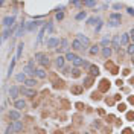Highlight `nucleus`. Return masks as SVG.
Wrapping results in <instances>:
<instances>
[{"instance_id": "c85d7f7f", "label": "nucleus", "mask_w": 134, "mask_h": 134, "mask_svg": "<svg viewBox=\"0 0 134 134\" xmlns=\"http://www.w3.org/2000/svg\"><path fill=\"white\" fill-rule=\"evenodd\" d=\"M73 66H75V67H79V66H84V60H82V58H79V56H78V58H76V60L73 61Z\"/></svg>"}, {"instance_id": "7ed1b4c3", "label": "nucleus", "mask_w": 134, "mask_h": 134, "mask_svg": "<svg viewBox=\"0 0 134 134\" xmlns=\"http://www.w3.org/2000/svg\"><path fill=\"white\" fill-rule=\"evenodd\" d=\"M2 23H3V26L6 28V29H11L14 25H15V17L14 15H9V17H5L3 20H2Z\"/></svg>"}, {"instance_id": "c9c22d12", "label": "nucleus", "mask_w": 134, "mask_h": 134, "mask_svg": "<svg viewBox=\"0 0 134 134\" xmlns=\"http://www.w3.org/2000/svg\"><path fill=\"white\" fill-rule=\"evenodd\" d=\"M108 44H110V38L108 37H104L102 38V46L104 47H108Z\"/></svg>"}, {"instance_id": "0eeeda50", "label": "nucleus", "mask_w": 134, "mask_h": 134, "mask_svg": "<svg viewBox=\"0 0 134 134\" xmlns=\"http://www.w3.org/2000/svg\"><path fill=\"white\" fill-rule=\"evenodd\" d=\"M111 44H113V49H114V50H119V47H120V37H119V35H114Z\"/></svg>"}, {"instance_id": "a19ab883", "label": "nucleus", "mask_w": 134, "mask_h": 134, "mask_svg": "<svg viewBox=\"0 0 134 134\" xmlns=\"http://www.w3.org/2000/svg\"><path fill=\"white\" fill-rule=\"evenodd\" d=\"M63 17H64V14L63 12H58V14H56V20H63Z\"/></svg>"}, {"instance_id": "5701e85b", "label": "nucleus", "mask_w": 134, "mask_h": 134, "mask_svg": "<svg viewBox=\"0 0 134 134\" xmlns=\"http://www.w3.org/2000/svg\"><path fill=\"white\" fill-rule=\"evenodd\" d=\"M37 76H38L40 79H44L46 76H47V73H46L44 69H37Z\"/></svg>"}, {"instance_id": "4be33fe9", "label": "nucleus", "mask_w": 134, "mask_h": 134, "mask_svg": "<svg viewBox=\"0 0 134 134\" xmlns=\"http://www.w3.org/2000/svg\"><path fill=\"white\" fill-rule=\"evenodd\" d=\"M82 90H84L82 85H75V87H72V93H73V94H81Z\"/></svg>"}, {"instance_id": "473e14b6", "label": "nucleus", "mask_w": 134, "mask_h": 134, "mask_svg": "<svg viewBox=\"0 0 134 134\" xmlns=\"http://www.w3.org/2000/svg\"><path fill=\"white\" fill-rule=\"evenodd\" d=\"M126 53H128V55H131V56L134 55V44H132V43L126 46Z\"/></svg>"}, {"instance_id": "f3484780", "label": "nucleus", "mask_w": 134, "mask_h": 134, "mask_svg": "<svg viewBox=\"0 0 134 134\" xmlns=\"http://www.w3.org/2000/svg\"><path fill=\"white\" fill-rule=\"evenodd\" d=\"M14 107H15L17 110H23V108L26 107V102H25L23 99H17V101L14 102Z\"/></svg>"}, {"instance_id": "a18cd8bd", "label": "nucleus", "mask_w": 134, "mask_h": 134, "mask_svg": "<svg viewBox=\"0 0 134 134\" xmlns=\"http://www.w3.org/2000/svg\"><path fill=\"white\" fill-rule=\"evenodd\" d=\"M129 38H131V40H132V44H134V29L131 31V34H129Z\"/></svg>"}, {"instance_id": "ea45409f", "label": "nucleus", "mask_w": 134, "mask_h": 134, "mask_svg": "<svg viewBox=\"0 0 134 134\" xmlns=\"http://www.w3.org/2000/svg\"><path fill=\"white\" fill-rule=\"evenodd\" d=\"M126 117H128L129 120H134V113H132V111H129V113L126 114Z\"/></svg>"}, {"instance_id": "dca6fc26", "label": "nucleus", "mask_w": 134, "mask_h": 134, "mask_svg": "<svg viewBox=\"0 0 134 134\" xmlns=\"http://www.w3.org/2000/svg\"><path fill=\"white\" fill-rule=\"evenodd\" d=\"M25 28H26V23H22V25H18L17 28H15V37H22V34H23V31H25Z\"/></svg>"}, {"instance_id": "4c0bfd02", "label": "nucleus", "mask_w": 134, "mask_h": 134, "mask_svg": "<svg viewBox=\"0 0 134 134\" xmlns=\"http://www.w3.org/2000/svg\"><path fill=\"white\" fill-rule=\"evenodd\" d=\"M15 129H14V125H8V128H6V131H5V134H12Z\"/></svg>"}, {"instance_id": "bb28decb", "label": "nucleus", "mask_w": 134, "mask_h": 134, "mask_svg": "<svg viewBox=\"0 0 134 134\" xmlns=\"http://www.w3.org/2000/svg\"><path fill=\"white\" fill-rule=\"evenodd\" d=\"M17 81H18V82H26V81H28L26 73H18V75H17Z\"/></svg>"}, {"instance_id": "f704fd0d", "label": "nucleus", "mask_w": 134, "mask_h": 134, "mask_svg": "<svg viewBox=\"0 0 134 134\" xmlns=\"http://www.w3.org/2000/svg\"><path fill=\"white\" fill-rule=\"evenodd\" d=\"M72 72H73V73H72V76H73V78H78V76H81V70H79L78 67H75Z\"/></svg>"}, {"instance_id": "c756f323", "label": "nucleus", "mask_w": 134, "mask_h": 134, "mask_svg": "<svg viewBox=\"0 0 134 134\" xmlns=\"http://www.w3.org/2000/svg\"><path fill=\"white\" fill-rule=\"evenodd\" d=\"M90 73H91V76H98L99 75V69L96 66H91L90 67Z\"/></svg>"}, {"instance_id": "a211bd4d", "label": "nucleus", "mask_w": 134, "mask_h": 134, "mask_svg": "<svg viewBox=\"0 0 134 134\" xmlns=\"http://www.w3.org/2000/svg\"><path fill=\"white\" fill-rule=\"evenodd\" d=\"M129 41V34H122L120 35V46H128Z\"/></svg>"}, {"instance_id": "7c9ffc66", "label": "nucleus", "mask_w": 134, "mask_h": 134, "mask_svg": "<svg viewBox=\"0 0 134 134\" xmlns=\"http://www.w3.org/2000/svg\"><path fill=\"white\" fill-rule=\"evenodd\" d=\"M23 47H25V44H23V43H20V44L17 46V60L22 56V50H23Z\"/></svg>"}, {"instance_id": "6ab92c4d", "label": "nucleus", "mask_w": 134, "mask_h": 134, "mask_svg": "<svg viewBox=\"0 0 134 134\" xmlns=\"http://www.w3.org/2000/svg\"><path fill=\"white\" fill-rule=\"evenodd\" d=\"M23 73L34 76V75H37V70H35V69H32L31 66H25V67H23Z\"/></svg>"}, {"instance_id": "20e7f679", "label": "nucleus", "mask_w": 134, "mask_h": 134, "mask_svg": "<svg viewBox=\"0 0 134 134\" xmlns=\"http://www.w3.org/2000/svg\"><path fill=\"white\" fill-rule=\"evenodd\" d=\"M40 26H41V28L44 26V25H43V22H31V23H28V25H26V29H28L29 32H32V31H35L37 28H40Z\"/></svg>"}, {"instance_id": "9d476101", "label": "nucleus", "mask_w": 134, "mask_h": 134, "mask_svg": "<svg viewBox=\"0 0 134 134\" xmlns=\"http://www.w3.org/2000/svg\"><path fill=\"white\" fill-rule=\"evenodd\" d=\"M72 49H73V50H82V49H84V46H82V43L78 40V38H76V40H73V41H72Z\"/></svg>"}, {"instance_id": "393cba45", "label": "nucleus", "mask_w": 134, "mask_h": 134, "mask_svg": "<svg viewBox=\"0 0 134 134\" xmlns=\"http://www.w3.org/2000/svg\"><path fill=\"white\" fill-rule=\"evenodd\" d=\"M76 58H78V56H76L73 52H67V53H66V60H67V61H72V63H73Z\"/></svg>"}, {"instance_id": "39448f33", "label": "nucleus", "mask_w": 134, "mask_h": 134, "mask_svg": "<svg viewBox=\"0 0 134 134\" xmlns=\"http://www.w3.org/2000/svg\"><path fill=\"white\" fill-rule=\"evenodd\" d=\"M20 93H23L25 96H28V98H34V96H37L35 90H32V88H28V87H22V88H20Z\"/></svg>"}, {"instance_id": "e433bc0d", "label": "nucleus", "mask_w": 134, "mask_h": 134, "mask_svg": "<svg viewBox=\"0 0 134 134\" xmlns=\"http://www.w3.org/2000/svg\"><path fill=\"white\" fill-rule=\"evenodd\" d=\"M87 17V14H85V11H82V12H79L78 15H76V20H82V18H85Z\"/></svg>"}, {"instance_id": "de8ad7c7", "label": "nucleus", "mask_w": 134, "mask_h": 134, "mask_svg": "<svg viewBox=\"0 0 134 134\" xmlns=\"http://www.w3.org/2000/svg\"><path fill=\"white\" fill-rule=\"evenodd\" d=\"M72 5H73V6H81V5H82V2H73Z\"/></svg>"}, {"instance_id": "b1692460", "label": "nucleus", "mask_w": 134, "mask_h": 134, "mask_svg": "<svg viewBox=\"0 0 134 134\" xmlns=\"http://www.w3.org/2000/svg\"><path fill=\"white\" fill-rule=\"evenodd\" d=\"M110 55H111V49L110 47H102V56L107 60V58H110Z\"/></svg>"}, {"instance_id": "4468645a", "label": "nucleus", "mask_w": 134, "mask_h": 134, "mask_svg": "<svg viewBox=\"0 0 134 134\" xmlns=\"http://www.w3.org/2000/svg\"><path fill=\"white\" fill-rule=\"evenodd\" d=\"M18 93H20V88H18V87H11V88H9V96H11L12 99H15V101H17Z\"/></svg>"}, {"instance_id": "f257e3e1", "label": "nucleus", "mask_w": 134, "mask_h": 134, "mask_svg": "<svg viewBox=\"0 0 134 134\" xmlns=\"http://www.w3.org/2000/svg\"><path fill=\"white\" fill-rule=\"evenodd\" d=\"M35 60L41 64V67H49L50 66V58L46 55V53H35Z\"/></svg>"}, {"instance_id": "423d86ee", "label": "nucleus", "mask_w": 134, "mask_h": 134, "mask_svg": "<svg viewBox=\"0 0 134 134\" xmlns=\"http://www.w3.org/2000/svg\"><path fill=\"white\" fill-rule=\"evenodd\" d=\"M46 44H47V47H50V49H55L56 46H60V40H58V38H49Z\"/></svg>"}, {"instance_id": "2eb2a0df", "label": "nucleus", "mask_w": 134, "mask_h": 134, "mask_svg": "<svg viewBox=\"0 0 134 134\" xmlns=\"http://www.w3.org/2000/svg\"><path fill=\"white\" fill-rule=\"evenodd\" d=\"M108 88H110V82H108V79H102L101 84H99V91H107Z\"/></svg>"}, {"instance_id": "cd10ccee", "label": "nucleus", "mask_w": 134, "mask_h": 134, "mask_svg": "<svg viewBox=\"0 0 134 134\" xmlns=\"http://www.w3.org/2000/svg\"><path fill=\"white\" fill-rule=\"evenodd\" d=\"M25 84H26V87H35V85H37V81H35L34 78H28V81H26Z\"/></svg>"}, {"instance_id": "603ef678", "label": "nucleus", "mask_w": 134, "mask_h": 134, "mask_svg": "<svg viewBox=\"0 0 134 134\" xmlns=\"http://www.w3.org/2000/svg\"><path fill=\"white\" fill-rule=\"evenodd\" d=\"M84 134H90V132H84Z\"/></svg>"}, {"instance_id": "79ce46f5", "label": "nucleus", "mask_w": 134, "mask_h": 134, "mask_svg": "<svg viewBox=\"0 0 134 134\" xmlns=\"http://www.w3.org/2000/svg\"><path fill=\"white\" fill-rule=\"evenodd\" d=\"M84 5L85 6H94V5H96V2H84Z\"/></svg>"}, {"instance_id": "c03bdc74", "label": "nucleus", "mask_w": 134, "mask_h": 134, "mask_svg": "<svg viewBox=\"0 0 134 134\" xmlns=\"http://www.w3.org/2000/svg\"><path fill=\"white\" fill-rule=\"evenodd\" d=\"M126 11H128V14H129V15H134V8H128Z\"/></svg>"}, {"instance_id": "2f4dec72", "label": "nucleus", "mask_w": 134, "mask_h": 134, "mask_svg": "<svg viewBox=\"0 0 134 134\" xmlns=\"http://www.w3.org/2000/svg\"><path fill=\"white\" fill-rule=\"evenodd\" d=\"M96 22L99 23V22H101V18H96V17H90L88 20H87V25H94Z\"/></svg>"}, {"instance_id": "6e6552de", "label": "nucleus", "mask_w": 134, "mask_h": 134, "mask_svg": "<svg viewBox=\"0 0 134 134\" xmlns=\"http://www.w3.org/2000/svg\"><path fill=\"white\" fill-rule=\"evenodd\" d=\"M67 49H69V41L64 38V40H61V46L56 47V50H58V53H61V52H66Z\"/></svg>"}, {"instance_id": "f8f14e48", "label": "nucleus", "mask_w": 134, "mask_h": 134, "mask_svg": "<svg viewBox=\"0 0 134 134\" xmlns=\"http://www.w3.org/2000/svg\"><path fill=\"white\" fill-rule=\"evenodd\" d=\"M46 31H47V26L44 25V26H43V28L40 29V32H38V37H37V43H35L37 46L41 43V40H43V35H44V32H46Z\"/></svg>"}, {"instance_id": "09e8293b", "label": "nucleus", "mask_w": 134, "mask_h": 134, "mask_svg": "<svg viewBox=\"0 0 134 134\" xmlns=\"http://www.w3.org/2000/svg\"><path fill=\"white\" fill-rule=\"evenodd\" d=\"M123 134H131V129H129V128H126V129H123Z\"/></svg>"}, {"instance_id": "1a4fd4ad", "label": "nucleus", "mask_w": 134, "mask_h": 134, "mask_svg": "<svg viewBox=\"0 0 134 134\" xmlns=\"http://www.w3.org/2000/svg\"><path fill=\"white\" fill-rule=\"evenodd\" d=\"M64 61H66V58H64V56L58 55V56L55 58V66L58 67V69H63V67H64Z\"/></svg>"}, {"instance_id": "9b49d317", "label": "nucleus", "mask_w": 134, "mask_h": 134, "mask_svg": "<svg viewBox=\"0 0 134 134\" xmlns=\"http://www.w3.org/2000/svg\"><path fill=\"white\" fill-rule=\"evenodd\" d=\"M78 40L82 43L84 49H85V47H88V44H90V40H88V38H87L85 35H82V34H78Z\"/></svg>"}, {"instance_id": "f03ea898", "label": "nucleus", "mask_w": 134, "mask_h": 134, "mask_svg": "<svg viewBox=\"0 0 134 134\" xmlns=\"http://www.w3.org/2000/svg\"><path fill=\"white\" fill-rule=\"evenodd\" d=\"M120 22H122V15L120 14H110V26L116 28V26L120 25Z\"/></svg>"}, {"instance_id": "ddd939ff", "label": "nucleus", "mask_w": 134, "mask_h": 134, "mask_svg": "<svg viewBox=\"0 0 134 134\" xmlns=\"http://www.w3.org/2000/svg\"><path fill=\"white\" fill-rule=\"evenodd\" d=\"M9 119H11L12 122L20 120V113H18L17 110H12V111H9Z\"/></svg>"}, {"instance_id": "a878e982", "label": "nucleus", "mask_w": 134, "mask_h": 134, "mask_svg": "<svg viewBox=\"0 0 134 134\" xmlns=\"http://www.w3.org/2000/svg\"><path fill=\"white\" fill-rule=\"evenodd\" d=\"M12 125H14V129H15L17 132H20V131L23 129V123H22L20 120H17V122H14Z\"/></svg>"}, {"instance_id": "58836bf2", "label": "nucleus", "mask_w": 134, "mask_h": 134, "mask_svg": "<svg viewBox=\"0 0 134 134\" xmlns=\"http://www.w3.org/2000/svg\"><path fill=\"white\" fill-rule=\"evenodd\" d=\"M61 70H63V72H61L63 75H69V72H70V67H66V66H64Z\"/></svg>"}, {"instance_id": "8fccbe9b", "label": "nucleus", "mask_w": 134, "mask_h": 134, "mask_svg": "<svg viewBox=\"0 0 134 134\" xmlns=\"http://www.w3.org/2000/svg\"><path fill=\"white\" fill-rule=\"evenodd\" d=\"M128 101H129V102H131V104H134V98H132V96H131V98H129V99H128Z\"/></svg>"}, {"instance_id": "412c9836", "label": "nucleus", "mask_w": 134, "mask_h": 134, "mask_svg": "<svg viewBox=\"0 0 134 134\" xmlns=\"http://www.w3.org/2000/svg\"><path fill=\"white\" fill-rule=\"evenodd\" d=\"M88 53H90V55H98V53H99V46H98V44H93V46L88 49Z\"/></svg>"}, {"instance_id": "37998d69", "label": "nucleus", "mask_w": 134, "mask_h": 134, "mask_svg": "<svg viewBox=\"0 0 134 134\" xmlns=\"http://www.w3.org/2000/svg\"><path fill=\"white\" fill-rule=\"evenodd\" d=\"M113 8H114V9H120V8H122V3H114Z\"/></svg>"}, {"instance_id": "72a5a7b5", "label": "nucleus", "mask_w": 134, "mask_h": 134, "mask_svg": "<svg viewBox=\"0 0 134 134\" xmlns=\"http://www.w3.org/2000/svg\"><path fill=\"white\" fill-rule=\"evenodd\" d=\"M105 67H107V69H111V73H114V75L117 73V69L114 67V66H113L111 63H105Z\"/></svg>"}, {"instance_id": "49530a36", "label": "nucleus", "mask_w": 134, "mask_h": 134, "mask_svg": "<svg viewBox=\"0 0 134 134\" xmlns=\"http://www.w3.org/2000/svg\"><path fill=\"white\" fill-rule=\"evenodd\" d=\"M117 110H120V111H123V110H125V105H123V104H119V107H117Z\"/></svg>"}, {"instance_id": "3c124183", "label": "nucleus", "mask_w": 134, "mask_h": 134, "mask_svg": "<svg viewBox=\"0 0 134 134\" xmlns=\"http://www.w3.org/2000/svg\"><path fill=\"white\" fill-rule=\"evenodd\" d=\"M132 63H134V55H132Z\"/></svg>"}, {"instance_id": "aec40b11", "label": "nucleus", "mask_w": 134, "mask_h": 134, "mask_svg": "<svg viewBox=\"0 0 134 134\" xmlns=\"http://www.w3.org/2000/svg\"><path fill=\"white\" fill-rule=\"evenodd\" d=\"M91 84H93V76H85V78H84V84H82V87L88 88V87H91Z\"/></svg>"}]
</instances>
